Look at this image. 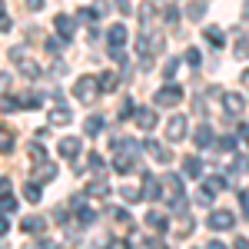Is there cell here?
I'll return each instance as SVG.
<instances>
[{"label":"cell","instance_id":"1","mask_svg":"<svg viewBox=\"0 0 249 249\" xmlns=\"http://www.w3.org/2000/svg\"><path fill=\"white\" fill-rule=\"evenodd\" d=\"M96 93H100V83H96V77H87V73H83V77L73 83V96H77L80 103H93Z\"/></svg>","mask_w":249,"mask_h":249},{"label":"cell","instance_id":"2","mask_svg":"<svg viewBox=\"0 0 249 249\" xmlns=\"http://www.w3.org/2000/svg\"><path fill=\"white\" fill-rule=\"evenodd\" d=\"M160 50H163V40H160V37H150V34H143V37L136 40V53H140V60H143V67H150L153 53H160Z\"/></svg>","mask_w":249,"mask_h":249},{"label":"cell","instance_id":"3","mask_svg":"<svg viewBox=\"0 0 249 249\" xmlns=\"http://www.w3.org/2000/svg\"><path fill=\"white\" fill-rule=\"evenodd\" d=\"M10 60L20 67V73H23L27 80H40V67L30 57H23V47H14V50H10Z\"/></svg>","mask_w":249,"mask_h":249},{"label":"cell","instance_id":"4","mask_svg":"<svg viewBox=\"0 0 249 249\" xmlns=\"http://www.w3.org/2000/svg\"><path fill=\"white\" fill-rule=\"evenodd\" d=\"M160 196H166L170 203L183 199V179H179L176 173H166V176H163V186H160Z\"/></svg>","mask_w":249,"mask_h":249},{"label":"cell","instance_id":"5","mask_svg":"<svg viewBox=\"0 0 249 249\" xmlns=\"http://www.w3.org/2000/svg\"><path fill=\"white\" fill-rule=\"evenodd\" d=\"M153 100H156V107H176V103L183 100V87H176V83H170V87H160Z\"/></svg>","mask_w":249,"mask_h":249},{"label":"cell","instance_id":"6","mask_svg":"<svg viewBox=\"0 0 249 249\" xmlns=\"http://www.w3.org/2000/svg\"><path fill=\"white\" fill-rule=\"evenodd\" d=\"M206 223H210V230H216V232H226V230H232V226H236V216H232L230 210H213Z\"/></svg>","mask_w":249,"mask_h":249},{"label":"cell","instance_id":"7","mask_svg":"<svg viewBox=\"0 0 249 249\" xmlns=\"http://www.w3.org/2000/svg\"><path fill=\"white\" fill-rule=\"evenodd\" d=\"M183 136H186V116L183 113L170 116V123H166V140H170V143H179Z\"/></svg>","mask_w":249,"mask_h":249},{"label":"cell","instance_id":"8","mask_svg":"<svg viewBox=\"0 0 249 249\" xmlns=\"http://www.w3.org/2000/svg\"><path fill=\"white\" fill-rule=\"evenodd\" d=\"M133 120H136V126H140L143 133H150V130L156 126V110H153V107H136Z\"/></svg>","mask_w":249,"mask_h":249},{"label":"cell","instance_id":"9","mask_svg":"<svg viewBox=\"0 0 249 249\" xmlns=\"http://www.w3.org/2000/svg\"><path fill=\"white\" fill-rule=\"evenodd\" d=\"M143 150L153 156L156 163H170V160H173V153L163 146V143H160V140H146V143H143Z\"/></svg>","mask_w":249,"mask_h":249},{"label":"cell","instance_id":"10","mask_svg":"<svg viewBox=\"0 0 249 249\" xmlns=\"http://www.w3.org/2000/svg\"><path fill=\"white\" fill-rule=\"evenodd\" d=\"M57 150H60L63 160H77V156H80V140H77V136H63Z\"/></svg>","mask_w":249,"mask_h":249},{"label":"cell","instance_id":"11","mask_svg":"<svg viewBox=\"0 0 249 249\" xmlns=\"http://www.w3.org/2000/svg\"><path fill=\"white\" fill-rule=\"evenodd\" d=\"M193 143H196L199 150H206V146H216V133H213V126H206V123H203V126L193 133Z\"/></svg>","mask_w":249,"mask_h":249},{"label":"cell","instance_id":"12","mask_svg":"<svg viewBox=\"0 0 249 249\" xmlns=\"http://www.w3.org/2000/svg\"><path fill=\"white\" fill-rule=\"evenodd\" d=\"M53 27H57L60 40H73V17H67V14H57Z\"/></svg>","mask_w":249,"mask_h":249},{"label":"cell","instance_id":"13","mask_svg":"<svg viewBox=\"0 0 249 249\" xmlns=\"http://www.w3.org/2000/svg\"><path fill=\"white\" fill-rule=\"evenodd\" d=\"M146 226H150L153 232H166L170 230V219H166L160 210H153V213H146Z\"/></svg>","mask_w":249,"mask_h":249},{"label":"cell","instance_id":"14","mask_svg":"<svg viewBox=\"0 0 249 249\" xmlns=\"http://www.w3.org/2000/svg\"><path fill=\"white\" fill-rule=\"evenodd\" d=\"M126 37H130V30H126L123 23H113V27L107 30V40H110V47H123V43H126Z\"/></svg>","mask_w":249,"mask_h":249},{"label":"cell","instance_id":"15","mask_svg":"<svg viewBox=\"0 0 249 249\" xmlns=\"http://www.w3.org/2000/svg\"><path fill=\"white\" fill-rule=\"evenodd\" d=\"M223 107H226V113H243L246 110V100L239 93H223Z\"/></svg>","mask_w":249,"mask_h":249},{"label":"cell","instance_id":"16","mask_svg":"<svg viewBox=\"0 0 249 249\" xmlns=\"http://www.w3.org/2000/svg\"><path fill=\"white\" fill-rule=\"evenodd\" d=\"M57 176V166L53 163H37V170H34V183H47V179H53Z\"/></svg>","mask_w":249,"mask_h":249},{"label":"cell","instance_id":"17","mask_svg":"<svg viewBox=\"0 0 249 249\" xmlns=\"http://www.w3.org/2000/svg\"><path fill=\"white\" fill-rule=\"evenodd\" d=\"M107 193H110V183H107V179H93V183L87 186V196H90V199H107Z\"/></svg>","mask_w":249,"mask_h":249},{"label":"cell","instance_id":"18","mask_svg":"<svg viewBox=\"0 0 249 249\" xmlns=\"http://www.w3.org/2000/svg\"><path fill=\"white\" fill-rule=\"evenodd\" d=\"M133 166H136V156H126V153H120V156H116V163H113V170L120 173V176L133 173Z\"/></svg>","mask_w":249,"mask_h":249},{"label":"cell","instance_id":"19","mask_svg":"<svg viewBox=\"0 0 249 249\" xmlns=\"http://www.w3.org/2000/svg\"><path fill=\"white\" fill-rule=\"evenodd\" d=\"M183 173L196 179V176L203 173V163H199V156H183Z\"/></svg>","mask_w":249,"mask_h":249},{"label":"cell","instance_id":"20","mask_svg":"<svg viewBox=\"0 0 249 249\" xmlns=\"http://www.w3.org/2000/svg\"><path fill=\"white\" fill-rule=\"evenodd\" d=\"M70 120H73V113H70V110H63V107L50 110V126H67Z\"/></svg>","mask_w":249,"mask_h":249},{"label":"cell","instance_id":"21","mask_svg":"<svg viewBox=\"0 0 249 249\" xmlns=\"http://www.w3.org/2000/svg\"><path fill=\"white\" fill-rule=\"evenodd\" d=\"M93 219H96V213L90 210L87 203H80V199H77V223H80V226H90Z\"/></svg>","mask_w":249,"mask_h":249},{"label":"cell","instance_id":"22","mask_svg":"<svg viewBox=\"0 0 249 249\" xmlns=\"http://www.w3.org/2000/svg\"><path fill=\"white\" fill-rule=\"evenodd\" d=\"M143 196H146V199H160V183H156L150 173L143 176Z\"/></svg>","mask_w":249,"mask_h":249},{"label":"cell","instance_id":"23","mask_svg":"<svg viewBox=\"0 0 249 249\" xmlns=\"http://www.w3.org/2000/svg\"><path fill=\"white\" fill-rule=\"evenodd\" d=\"M43 226H47L43 216H27V219L20 223V230H23V232H43Z\"/></svg>","mask_w":249,"mask_h":249},{"label":"cell","instance_id":"24","mask_svg":"<svg viewBox=\"0 0 249 249\" xmlns=\"http://www.w3.org/2000/svg\"><path fill=\"white\" fill-rule=\"evenodd\" d=\"M223 190H226V179L223 176H210L203 183V193H210V196H216V193H223Z\"/></svg>","mask_w":249,"mask_h":249},{"label":"cell","instance_id":"25","mask_svg":"<svg viewBox=\"0 0 249 249\" xmlns=\"http://www.w3.org/2000/svg\"><path fill=\"white\" fill-rule=\"evenodd\" d=\"M96 83H100V90H103V93H113L116 87H120V77H113V73H103V77H96Z\"/></svg>","mask_w":249,"mask_h":249},{"label":"cell","instance_id":"26","mask_svg":"<svg viewBox=\"0 0 249 249\" xmlns=\"http://www.w3.org/2000/svg\"><path fill=\"white\" fill-rule=\"evenodd\" d=\"M203 14H206V0H193L186 7V17L190 20H203Z\"/></svg>","mask_w":249,"mask_h":249},{"label":"cell","instance_id":"27","mask_svg":"<svg viewBox=\"0 0 249 249\" xmlns=\"http://www.w3.org/2000/svg\"><path fill=\"white\" fill-rule=\"evenodd\" d=\"M203 37L210 40L213 47H223V43H226V37H223V30H219V27H206V30H203Z\"/></svg>","mask_w":249,"mask_h":249},{"label":"cell","instance_id":"28","mask_svg":"<svg viewBox=\"0 0 249 249\" xmlns=\"http://www.w3.org/2000/svg\"><path fill=\"white\" fill-rule=\"evenodd\" d=\"M140 23H143V34L153 27V3H143L140 7Z\"/></svg>","mask_w":249,"mask_h":249},{"label":"cell","instance_id":"29","mask_svg":"<svg viewBox=\"0 0 249 249\" xmlns=\"http://www.w3.org/2000/svg\"><path fill=\"white\" fill-rule=\"evenodd\" d=\"M14 150V133L7 126H0V153H10Z\"/></svg>","mask_w":249,"mask_h":249},{"label":"cell","instance_id":"30","mask_svg":"<svg viewBox=\"0 0 249 249\" xmlns=\"http://www.w3.org/2000/svg\"><path fill=\"white\" fill-rule=\"evenodd\" d=\"M83 130H87V136H100V130H103V116H90Z\"/></svg>","mask_w":249,"mask_h":249},{"label":"cell","instance_id":"31","mask_svg":"<svg viewBox=\"0 0 249 249\" xmlns=\"http://www.w3.org/2000/svg\"><path fill=\"white\" fill-rule=\"evenodd\" d=\"M40 103H43L40 93H23V96H20V107H27V110H37Z\"/></svg>","mask_w":249,"mask_h":249},{"label":"cell","instance_id":"32","mask_svg":"<svg viewBox=\"0 0 249 249\" xmlns=\"http://www.w3.org/2000/svg\"><path fill=\"white\" fill-rule=\"evenodd\" d=\"M23 199H27V203H40V186L37 183H27V186H23Z\"/></svg>","mask_w":249,"mask_h":249},{"label":"cell","instance_id":"33","mask_svg":"<svg viewBox=\"0 0 249 249\" xmlns=\"http://www.w3.org/2000/svg\"><path fill=\"white\" fill-rule=\"evenodd\" d=\"M27 153L34 156V163H43V160H47V153H43V146H40V143H27Z\"/></svg>","mask_w":249,"mask_h":249},{"label":"cell","instance_id":"34","mask_svg":"<svg viewBox=\"0 0 249 249\" xmlns=\"http://www.w3.org/2000/svg\"><path fill=\"white\" fill-rule=\"evenodd\" d=\"M123 199L126 203H136V199H143V190L140 186H123Z\"/></svg>","mask_w":249,"mask_h":249},{"label":"cell","instance_id":"35","mask_svg":"<svg viewBox=\"0 0 249 249\" xmlns=\"http://www.w3.org/2000/svg\"><path fill=\"white\" fill-rule=\"evenodd\" d=\"M17 107H20V100H14V96H0V110H3V113H14Z\"/></svg>","mask_w":249,"mask_h":249},{"label":"cell","instance_id":"36","mask_svg":"<svg viewBox=\"0 0 249 249\" xmlns=\"http://www.w3.org/2000/svg\"><path fill=\"white\" fill-rule=\"evenodd\" d=\"M236 57L249 60V37H239V40H236Z\"/></svg>","mask_w":249,"mask_h":249},{"label":"cell","instance_id":"37","mask_svg":"<svg viewBox=\"0 0 249 249\" xmlns=\"http://www.w3.org/2000/svg\"><path fill=\"white\" fill-rule=\"evenodd\" d=\"M87 166H90L93 173H103V166H107V163H103V156H100V153H90V163H87Z\"/></svg>","mask_w":249,"mask_h":249},{"label":"cell","instance_id":"38","mask_svg":"<svg viewBox=\"0 0 249 249\" xmlns=\"http://www.w3.org/2000/svg\"><path fill=\"white\" fill-rule=\"evenodd\" d=\"M0 210H3V213H14V210H17V199H10V193H7V196H0Z\"/></svg>","mask_w":249,"mask_h":249},{"label":"cell","instance_id":"39","mask_svg":"<svg viewBox=\"0 0 249 249\" xmlns=\"http://www.w3.org/2000/svg\"><path fill=\"white\" fill-rule=\"evenodd\" d=\"M107 249H133V239H110Z\"/></svg>","mask_w":249,"mask_h":249},{"label":"cell","instance_id":"40","mask_svg":"<svg viewBox=\"0 0 249 249\" xmlns=\"http://www.w3.org/2000/svg\"><path fill=\"white\" fill-rule=\"evenodd\" d=\"M77 23H96V10H80Z\"/></svg>","mask_w":249,"mask_h":249},{"label":"cell","instance_id":"41","mask_svg":"<svg viewBox=\"0 0 249 249\" xmlns=\"http://www.w3.org/2000/svg\"><path fill=\"white\" fill-rule=\"evenodd\" d=\"M186 63H190V67H199V50H196V47H190V50H186Z\"/></svg>","mask_w":249,"mask_h":249},{"label":"cell","instance_id":"42","mask_svg":"<svg viewBox=\"0 0 249 249\" xmlns=\"http://www.w3.org/2000/svg\"><path fill=\"white\" fill-rule=\"evenodd\" d=\"M176 67H179V60H170V63L163 67V77H166V80H173V77H176Z\"/></svg>","mask_w":249,"mask_h":249},{"label":"cell","instance_id":"43","mask_svg":"<svg viewBox=\"0 0 249 249\" xmlns=\"http://www.w3.org/2000/svg\"><path fill=\"white\" fill-rule=\"evenodd\" d=\"M163 20H166V23H176V20H179V14H176V7H166V10H163Z\"/></svg>","mask_w":249,"mask_h":249},{"label":"cell","instance_id":"44","mask_svg":"<svg viewBox=\"0 0 249 249\" xmlns=\"http://www.w3.org/2000/svg\"><path fill=\"white\" fill-rule=\"evenodd\" d=\"M110 216H113L116 223H126V210H120V206H113V210H107Z\"/></svg>","mask_w":249,"mask_h":249},{"label":"cell","instance_id":"45","mask_svg":"<svg viewBox=\"0 0 249 249\" xmlns=\"http://www.w3.org/2000/svg\"><path fill=\"white\" fill-rule=\"evenodd\" d=\"M216 146H219V150H232L236 140H232V136H223V140H216Z\"/></svg>","mask_w":249,"mask_h":249},{"label":"cell","instance_id":"46","mask_svg":"<svg viewBox=\"0 0 249 249\" xmlns=\"http://www.w3.org/2000/svg\"><path fill=\"white\" fill-rule=\"evenodd\" d=\"M10 27H14V23H10V17H7V14H0V34H7Z\"/></svg>","mask_w":249,"mask_h":249},{"label":"cell","instance_id":"47","mask_svg":"<svg viewBox=\"0 0 249 249\" xmlns=\"http://www.w3.org/2000/svg\"><path fill=\"white\" fill-rule=\"evenodd\" d=\"M47 50H50V53H60V50H63V43H60V40H47Z\"/></svg>","mask_w":249,"mask_h":249},{"label":"cell","instance_id":"48","mask_svg":"<svg viewBox=\"0 0 249 249\" xmlns=\"http://www.w3.org/2000/svg\"><path fill=\"white\" fill-rule=\"evenodd\" d=\"M27 7H30L34 14H37V10H43V0H27Z\"/></svg>","mask_w":249,"mask_h":249},{"label":"cell","instance_id":"49","mask_svg":"<svg viewBox=\"0 0 249 249\" xmlns=\"http://www.w3.org/2000/svg\"><path fill=\"white\" fill-rule=\"evenodd\" d=\"M116 7H120V14H130V0H116Z\"/></svg>","mask_w":249,"mask_h":249},{"label":"cell","instance_id":"50","mask_svg":"<svg viewBox=\"0 0 249 249\" xmlns=\"http://www.w3.org/2000/svg\"><path fill=\"white\" fill-rule=\"evenodd\" d=\"M232 249H249V239H243V236H239V239L232 243Z\"/></svg>","mask_w":249,"mask_h":249},{"label":"cell","instance_id":"51","mask_svg":"<svg viewBox=\"0 0 249 249\" xmlns=\"http://www.w3.org/2000/svg\"><path fill=\"white\" fill-rule=\"evenodd\" d=\"M10 193V179H0V196H7Z\"/></svg>","mask_w":249,"mask_h":249},{"label":"cell","instance_id":"52","mask_svg":"<svg viewBox=\"0 0 249 249\" xmlns=\"http://www.w3.org/2000/svg\"><path fill=\"white\" fill-rule=\"evenodd\" d=\"M239 203H243V210H246V216H249V193H243V196H239Z\"/></svg>","mask_w":249,"mask_h":249},{"label":"cell","instance_id":"53","mask_svg":"<svg viewBox=\"0 0 249 249\" xmlns=\"http://www.w3.org/2000/svg\"><path fill=\"white\" fill-rule=\"evenodd\" d=\"M206 249H226V246H223L219 239H213V243H206Z\"/></svg>","mask_w":249,"mask_h":249},{"label":"cell","instance_id":"54","mask_svg":"<svg viewBox=\"0 0 249 249\" xmlns=\"http://www.w3.org/2000/svg\"><path fill=\"white\" fill-rule=\"evenodd\" d=\"M10 230V223H7V219H3V216H0V236H3V232Z\"/></svg>","mask_w":249,"mask_h":249},{"label":"cell","instance_id":"55","mask_svg":"<svg viewBox=\"0 0 249 249\" xmlns=\"http://www.w3.org/2000/svg\"><path fill=\"white\" fill-rule=\"evenodd\" d=\"M239 133H243V140L249 143V126H239Z\"/></svg>","mask_w":249,"mask_h":249},{"label":"cell","instance_id":"56","mask_svg":"<svg viewBox=\"0 0 249 249\" xmlns=\"http://www.w3.org/2000/svg\"><path fill=\"white\" fill-rule=\"evenodd\" d=\"M239 80H243V87H249V70H246V73H243Z\"/></svg>","mask_w":249,"mask_h":249},{"label":"cell","instance_id":"57","mask_svg":"<svg viewBox=\"0 0 249 249\" xmlns=\"http://www.w3.org/2000/svg\"><path fill=\"white\" fill-rule=\"evenodd\" d=\"M243 14H246V17H249V0H246V7H243Z\"/></svg>","mask_w":249,"mask_h":249},{"label":"cell","instance_id":"58","mask_svg":"<svg viewBox=\"0 0 249 249\" xmlns=\"http://www.w3.org/2000/svg\"><path fill=\"white\" fill-rule=\"evenodd\" d=\"M0 14H7V10H3V0H0Z\"/></svg>","mask_w":249,"mask_h":249},{"label":"cell","instance_id":"59","mask_svg":"<svg viewBox=\"0 0 249 249\" xmlns=\"http://www.w3.org/2000/svg\"><path fill=\"white\" fill-rule=\"evenodd\" d=\"M0 249H3V239H0Z\"/></svg>","mask_w":249,"mask_h":249}]
</instances>
